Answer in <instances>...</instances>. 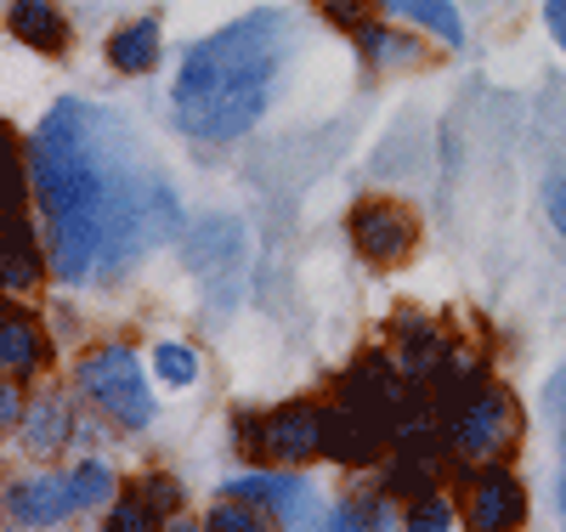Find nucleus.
<instances>
[{"mask_svg": "<svg viewBox=\"0 0 566 532\" xmlns=\"http://www.w3.org/2000/svg\"><path fill=\"white\" fill-rule=\"evenodd\" d=\"M29 187L45 210L57 278H108L176 227V199L136 136L85 103H57L29 148Z\"/></svg>", "mask_w": 566, "mask_h": 532, "instance_id": "f257e3e1", "label": "nucleus"}, {"mask_svg": "<svg viewBox=\"0 0 566 532\" xmlns=\"http://www.w3.org/2000/svg\"><path fill=\"white\" fill-rule=\"evenodd\" d=\"M283 52H290V23L277 12H250L199 40L176 74V125L199 142L244 136L277 85Z\"/></svg>", "mask_w": 566, "mask_h": 532, "instance_id": "f03ea898", "label": "nucleus"}, {"mask_svg": "<svg viewBox=\"0 0 566 532\" xmlns=\"http://www.w3.org/2000/svg\"><path fill=\"white\" fill-rule=\"evenodd\" d=\"M442 430H448V448L459 459H476V465H493L499 453L515 448V437H522V419H515V403L499 392V385H476V392L453 397L448 408H437Z\"/></svg>", "mask_w": 566, "mask_h": 532, "instance_id": "7ed1b4c3", "label": "nucleus"}, {"mask_svg": "<svg viewBox=\"0 0 566 532\" xmlns=\"http://www.w3.org/2000/svg\"><path fill=\"white\" fill-rule=\"evenodd\" d=\"M80 385L85 397L97 403L103 414H114L119 425L142 430L154 419V397H148V379H142V363L130 346H97L80 357Z\"/></svg>", "mask_w": 566, "mask_h": 532, "instance_id": "20e7f679", "label": "nucleus"}, {"mask_svg": "<svg viewBox=\"0 0 566 532\" xmlns=\"http://www.w3.org/2000/svg\"><path fill=\"white\" fill-rule=\"evenodd\" d=\"M239 425H244V448L272 465H306L328 448V408L317 403H290L266 419H239Z\"/></svg>", "mask_w": 566, "mask_h": 532, "instance_id": "39448f33", "label": "nucleus"}, {"mask_svg": "<svg viewBox=\"0 0 566 532\" xmlns=\"http://www.w3.org/2000/svg\"><path fill=\"white\" fill-rule=\"evenodd\" d=\"M346 227H352L357 255L374 261V267H397V261H408L413 244H419V221H413L402 205H391V199H363Z\"/></svg>", "mask_w": 566, "mask_h": 532, "instance_id": "423d86ee", "label": "nucleus"}, {"mask_svg": "<svg viewBox=\"0 0 566 532\" xmlns=\"http://www.w3.org/2000/svg\"><path fill=\"white\" fill-rule=\"evenodd\" d=\"M187 267H193L216 295H232L239 267H244V227L239 221H205L187 238Z\"/></svg>", "mask_w": 566, "mask_h": 532, "instance_id": "0eeeda50", "label": "nucleus"}, {"mask_svg": "<svg viewBox=\"0 0 566 532\" xmlns=\"http://www.w3.org/2000/svg\"><path fill=\"white\" fill-rule=\"evenodd\" d=\"M527 521V493L510 470L488 465L476 481H470V526L476 532H504V526H522Z\"/></svg>", "mask_w": 566, "mask_h": 532, "instance_id": "6e6552de", "label": "nucleus"}, {"mask_svg": "<svg viewBox=\"0 0 566 532\" xmlns=\"http://www.w3.org/2000/svg\"><path fill=\"white\" fill-rule=\"evenodd\" d=\"M227 493H232V499H244V504H261L266 515H283V521H301V515H312V510H317V499H312L306 481H301V476H283V470L239 476Z\"/></svg>", "mask_w": 566, "mask_h": 532, "instance_id": "1a4fd4ad", "label": "nucleus"}, {"mask_svg": "<svg viewBox=\"0 0 566 532\" xmlns=\"http://www.w3.org/2000/svg\"><path fill=\"white\" fill-rule=\"evenodd\" d=\"M69 510H80L74 476H40V481H23V488L7 493V515L23 521V526H52Z\"/></svg>", "mask_w": 566, "mask_h": 532, "instance_id": "9d476101", "label": "nucleus"}, {"mask_svg": "<svg viewBox=\"0 0 566 532\" xmlns=\"http://www.w3.org/2000/svg\"><path fill=\"white\" fill-rule=\"evenodd\" d=\"M7 29L34 52H63L69 45V23L57 12V0H7Z\"/></svg>", "mask_w": 566, "mask_h": 532, "instance_id": "9b49d317", "label": "nucleus"}, {"mask_svg": "<svg viewBox=\"0 0 566 532\" xmlns=\"http://www.w3.org/2000/svg\"><path fill=\"white\" fill-rule=\"evenodd\" d=\"M397 357H402V368L413 374V379H431L442 363H448V346H442V334H437V323H424V317H397Z\"/></svg>", "mask_w": 566, "mask_h": 532, "instance_id": "f8f14e48", "label": "nucleus"}, {"mask_svg": "<svg viewBox=\"0 0 566 532\" xmlns=\"http://www.w3.org/2000/svg\"><path fill=\"white\" fill-rule=\"evenodd\" d=\"M63 442H69V408H63V397H40L23 414V448L34 459H57Z\"/></svg>", "mask_w": 566, "mask_h": 532, "instance_id": "ddd939ff", "label": "nucleus"}, {"mask_svg": "<svg viewBox=\"0 0 566 532\" xmlns=\"http://www.w3.org/2000/svg\"><path fill=\"white\" fill-rule=\"evenodd\" d=\"M437 476H442V453H419V448H402L386 470V493L397 499H424L437 488Z\"/></svg>", "mask_w": 566, "mask_h": 532, "instance_id": "4468645a", "label": "nucleus"}, {"mask_svg": "<svg viewBox=\"0 0 566 532\" xmlns=\"http://www.w3.org/2000/svg\"><path fill=\"white\" fill-rule=\"evenodd\" d=\"M0 368H7V379L40 368V328L23 312H7V323H0Z\"/></svg>", "mask_w": 566, "mask_h": 532, "instance_id": "2eb2a0df", "label": "nucleus"}, {"mask_svg": "<svg viewBox=\"0 0 566 532\" xmlns=\"http://www.w3.org/2000/svg\"><path fill=\"white\" fill-rule=\"evenodd\" d=\"M108 58H114V69H125V74H148V69L159 63V23H154V18H136L130 29H119L114 45H108Z\"/></svg>", "mask_w": 566, "mask_h": 532, "instance_id": "dca6fc26", "label": "nucleus"}, {"mask_svg": "<svg viewBox=\"0 0 566 532\" xmlns=\"http://www.w3.org/2000/svg\"><path fill=\"white\" fill-rule=\"evenodd\" d=\"M40 283V244L23 216H7V289L23 295V289Z\"/></svg>", "mask_w": 566, "mask_h": 532, "instance_id": "f3484780", "label": "nucleus"}, {"mask_svg": "<svg viewBox=\"0 0 566 532\" xmlns=\"http://www.w3.org/2000/svg\"><path fill=\"white\" fill-rule=\"evenodd\" d=\"M386 7L397 18H413L419 29H431L442 45H459L464 40V23H459V12L448 7V0H386Z\"/></svg>", "mask_w": 566, "mask_h": 532, "instance_id": "a211bd4d", "label": "nucleus"}, {"mask_svg": "<svg viewBox=\"0 0 566 532\" xmlns=\"http://www.w3.org/2000/svg\"><path fill=\"white\" fill-rule=\"evenodd\" d=\"M357 45H363V58H368V63H380V69L419 63V45L402 40V34H391V29H380V23H363V29H357Z\"/></svg>", "mask_w": 566, "mask_h": 532, "instance_id": "6ab92c4d", "label": "nucleus"}, {"mask_svg": "<svg viewBox=\"0 0 566 532\" xmlns=\"http://www.w3.org/2000/svg\"><path fill=\"white\" fill-rule=\"evenodd\" d=\"M154 368H159V379H170V385H193V379H199V357L187 352V346H159V352H154Z\"/></svg>", "mask_w": 566, "mask_h": 532, "instance_id": "aec40b11", "label": "nucleus"}, {"mask_svg": "<svg viewBox=\"0 0 566 532\" xmlns=\"http://www.w3.org/2000/svg\"><path fill=\"white\" fill-rule=\"evenodd\" d=\"M108 526H114V532H148V526H159V515H154V504L142 499V493H125V499L114 504Z\"/></svg>", "mask_w": 566, "mask_h": 532, "instance_id": "412c9836", "label": "nucleus"}, {"mask_svg": "<svg viewBox=\"0 0 566 532\" xmlns=\"http://www.w3.org/2000/svg\"><path fill=\"white\" fill-rule=\"evenodd\" d=\"M261 515H266L261 504H244V499H239V504L210 510V526H216V532H261V526H266Z\"/></svg>", "mask_w": 566, "mask_h": 532, "instance_id": "4be33fe9", "label": "nucleus"}, {"mask_svg": "<svg viewBox=\"0 0 566 532\" xmlns=\"http://www.w3.org/2000/svg\"><path fill=\"white\" fill-rule=\"evenodd\" d=\"M74 493H80V510H85V504H103V499L114 493V470H108V465H80V470H74Z\"/></svg>", "mask_w": 566, "mask_h": 532, "instance_id": "5701e85b", "label": "nucleus"}, {"mask_svg": "<svg viewBox=\"0 0 566 532\" xmlns=\"http://www.w3.org/2000/svg\"><path fill=\"white\" fill-rule=\"evenodd\" d=\"M408 526H413V532H419V526H424V532H448V526H453V510H448L442 499L424 493V499L408 504Z\"/></svg>", "mask_w": 566, "mask_h": 532, "instance_id": "b1692460", "label": "nucleus"}, {"mask_svg": "<svg viewBox=\"0 0 566 532\" xmlns=\"http://www.w3.org/2000/svg\"><path fill=\"white\" fill-rule=\"evenodd\" d=\"M136 493L154 504V515H176V510H181V488H176L170 476H142V488H136Z\"/></svg>", "mask_w": 566, "mask_h": 532, "instance_id": "393cba45", "label": "nucleus"}, {"mask_svg": "<svg viewBox=\"0 0 566 532\" xmlns=\"http://www.w3.org/2000/svg\"><path fill=\"white\" fill-rule=\"evenodd\" d=\"M317 7H323V18L328 23H340V29H363V23H374V7H368V0H317Z\"/></svg>", "mask_w": 566, "mask_h": 532, "instance_id": "a878e982", "label": "nucleus"}, {"mask_svg": "<svg viewBox=\"0 0 566 532\" xmlns=\"http://www.w3.org/2000/svg\"><path fill=\"white\" fill-rule=\"evenodd\" d=\"M386 515H380V504H368V499H357V504H340L335 515H328V526H380Z\"/></svg>", "mask_w": 566, "mask_h": 532, "instance_id": "bb28decb", "label": "nucleus"}, {"mask_svg": "<svg viewBox=\"0 0 566 532\" xmlns=\"http://www.w3.org/2000/svg\"><path fill=\"white\" fill-rule=\"evenodd\" d=\"M549 221L560 227V238H566V176L560 181H549Z\"/></svg>", "mask_w": 566, "mask_h": 532, "instance_id": "cd10ccee", "label": "nucleus"}, {"mask_svg": "<svg viewBox=\"0 0 566 532\" xmlns=\"http://www.w3.org/2000/svg\"><path fill=\"white\" fill-rule=\"evenodd\" d=\"M544 23H549V34L566 45V0H544Z\"/></svg>", "mask_w": 566, "mask_h": 532, "instance_id": "c85d7f7f", "label": "nucleus"}, {"mask_svg": "<svg viewBox=\"0 0 566 532\" xmlns=\"http://www.w3.org/2000/svg\"><path fill=\"white\" fill-rule=\"evenodd\" d=\"M549 403H555V414H560V448H566V374L555 379V392H549ZM560 504H566V481H560Z\"/></svg>", "mask_w": 566, "mask_h": 532, "instance_id": "c756f323", "label": "nucleus"}, {"mask_svg": "<svg viewBox=\"0 0 566 532\" xmlns=\"http://www.w3.org/2000/svg\"><path fill=\"white\" fill-rule=\"evenodd\" d=\"M0 419H7V430L23 419V403H18V392H12V379H7V397H0Z\"/></svg>", "mask_w": 566, "mask_h": 532, "instance_id": "7c9ffc66", "label": "nucleus"}]
</instances>
